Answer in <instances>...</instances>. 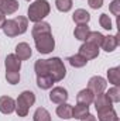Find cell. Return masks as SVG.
<instances>
[{
	"label": "cell",
	"mask_w": 120,
	"mask_h": 121,
	"mask_svg": "<svg viewBox=\"0 0 120 121\" xmlns=\"http://www.w3.org/2000/svg\"><path fill=\"white\" fill-rule=\"evenodd\" d=\"M51 11V6L47 0H35L28 6L27 10V18L32 23L42 21Z\"/></svg>",
	"instance_id": "cell-1"
},
{
	"label": "cell",
	"mask_w": 120,
	"mask_h": 121,
	"mask_svg": "<svg viewBox=\"0 0 120 121\" xmlns=\"http://www.w3.org/2000/svg\"><path fill=\"white\" fill-rule=\"evenodd\" d=\"M35 103V94L31 90H24L16 100V113L18 117H26L30 111V107Z\"/></svg>",
	"instance_id": "cell-2"
},
{
	"label": "cell",
	"mask_w": 120,
	"mask_h": 121,
	"mask_svg": "<svg viewBox=\"0 0 120 121\" xmlns=\"http://www.w3.org/2000/svg\"><path fill=\"white\" fill-rule=\"evenodd\" d=\"M47 62H48V75L54 79V82H61L66 76V68L62 59L58 56H54L47 59Z\"/></svg>",
	"instance_id": "cell-3"
},
{
	"label": "cell",
	"mask_w": 120,
	"mask_h": 121,
	"mask_svg": "<svg viewBox=\"0 0 120 121\" xmlns=\"http://www.w3.org/2000/svg\"><path fill=\"white\" fill-rule=\"evenodd\" d=\"M34 42H35V49L40 52V54H51L55 48V39L52 37V34H44V35H40L37 38H34Z\"/></svg>",
	"instance_id": "cell-4"
},
{
	"label": "cell",
	"mask_w": 120,
	"mask_h": 121,
	"mask_svg": "<svg viewBox=\"0 0 120 121\" xmlns=\"http://www.w3.org/2000/svg\"><path fill=\"white\" fill-rule=\"evenodd\" d=\"M93 104H95V108H96L97 113L113 108V103H112V100L107 97V94H106L105 91L95 94V97H93Z\"/></svg>",
	"instance_id": "cell-5"
},
{
	"label": "cell",
	"mask_w": 120,
	"mask_h": 121,
	"mask_svg": "<svg viewBox=\"0 0 120 121\" xmlns=\"http://www.w3.org/2000/svg\"><path fill=\"white\" fill-rule=\"evenodd\" d=\"M107 87V80L102 76H92L88 82V89H89L93 94L97 93H103Z\"/></svg>",
	"instance_id": "cell-6"
},
{
	"label": "cell",
	"mask_w": 120,
	"mask_h": 121,
	"mask_svg": "<svg viewBox=\"0 0 120 121\" xmlns=\"http://www.w3.org/2000/svg\"><path fill=\"white\" fill-rule=\"evenodd\" d=\"M79 55H82L85 59H95V58H97L99 56V47H96V45H93V44H90V42H83L81 47H79V52H78Z\"/></svg>",
	"instance_id": "cell-7"
},
{
	"label": "cell",
	"mask_w": 120,
	"mask_h": 121,
	"mask_svg": "<svg viewBox=\"0 0 120 121\" xmlns=\"http://www.w3.org/2000/svg\"><path fill=\"white\" fill-rule=\"evenodd\" d=\"M68 90L61 87V86H57V87H52V90L50 91V100L55 104H61V103H66L68 100Z\"/></svg>",
	"instance_id": "cell-8"
},
{
	"label": "cell",
	"mask_w": 120,
	"mask_h": 121,
	"mask_svg": "<svg viewBox=\"0 0 120 121\" xmlns=\"http://www.w3.org/2000/svg\"><path fill=\"white\" fill-rule=\"evenodd\" d=\"M16 110V100L10 96H1L0 97V113L3 114H11Z\"/></svg>",
	"instance_id": "cell-9"
},
{
	"label": "cell",
	"mask_w": 120,
	"mask_h": 121,
	"mask_svg": "<svg viewBox=\"0 0 120 121\" xmlns=\"http://www.w3.org/2000/svg\"><path fill=\"white\" fill-rule=\"evenodd\" d=\"M14 55L20 60H27V59H30L31 55H32V49H31V47L27 42H20V44L16 45Z\"/></svg>",
	"instance_id": "cell-10"
},
{
	"label": "cell",
	"mask_w": 120,
	"mask_h": 121,
	"mask_svg": "<svg viewBox=\"0 0 120 121\" xmlns=\"http://www.w3.org/2000/svg\"><path fill=\"white\" fill-rule=\"evenodd\" d=\"M6 72H20L21 69V60L18 59L14 54H9L4 60Z\"/></svg>",
	"instance_id": "cell-11"
},
{
	"label": "cell",
	"mask_w": 120,
	"mask_h": 121,
	"mask_svg": "<svg viewBox=\"0 0 120 121\" xmlns=\"http://www.w3.org/2000/svg\"><path fill=\"white\" fill-rule=\"evenodd\" d=\"M20 4L17 0H0V11L6 16L14 14L18 10Z\"/></svg>",
	"instance_id": "cell-12"
},
{
	"label": "cell",
	"mask_w": 120,
	"mask_h": 121,
	"mask_svg": "<svg viewBox=\"0 0 120 121\" xmlns=\"http://www.w3.org/2000/svg\"><path fill=\"white\" fill-rule=\"evenodd\" d=\"M100 47L106 52H113L119 47V37L117 35H106L103 38V42H102Z\"/></svg>",
	"instance_id": "cell-13"
},
{
	"label": "cell",
	"mask_w": 120,
	"mask_h": 121,
	"mask_svg": "<svg viewBox=\"0 0 120 121\" xmlns=\"http://www.w3.org/2000/svg\"><path fill=\"white\" fill-rule=\"evenodd\" d=\"M32 34V38H37L40 35H44V34H51V26L45 21H38V23H34V27L31 30Z\"/></svg>",
	"instance_id": "cell-14"
},
{
	"label": "cell",
	"mask_w": 120,
	"mask_h": 121,
	"mask_svg": "<svg viewBox=\"0 0 120 121\" xmlns=\"http://www.w3.org/2000/svg\"><path fill=\"white\" fill-rule=\"evenodd\" d=\"M1 30H3V32H4L7 37H10V38L18 35V28H17V24H16L14 18H11V20H6L4 24H3V27H1Z\"/></svg>",
	"instance_id": "cell-15"
},
{
	"label": "cell",
	"mask_w": 120,
	"mask_h": 121,
	"mask_svg": "<svg viewBox=\"0 0 120 121\" xmlns=\"http://www.w3.org/2000/svg\"><path fill=\"white\" fill-rule=\"evenodd\" d=\"M93 97H95V94L86 87V89H82V90L76 94V101H78L79 104H86V106H89V104L93 103Z\"/></svg>",
	"instance_id": "cell-16"
},
{
	"label": "cell",
	"mask_w": 120,
	"mask_h": 121,
	"mask_svg": "<svg viewBox=\"0 0 120 121\" xmlns=\"http://www.w3.org/2000/svg\"><path fill=\"white\" fill-rule=\"evenodd\" d=\"M89 113V106H86V104H76L75 107H72V118H75V120H82V118H85Z\"/></svg>",
	"instance_id": "cell-17"
},
{
	"label": "cell",
	"mask_w": 120,
	"mask_h": 121,
	"mask_svg": "<svg viewBox=\"0 0 120 121\" xmlns=\"http://www.w3.org/2000/svg\"><path fill=\"white\" fill-rule=\"evenodd\" d=\"M72 20L76 23V24H88L90 20V14L83 10V9H78L74 11V16H72Z\"/></svg>",
	"instance_id": "cell-18"
},
{
	"label": "cell",
	"mask_w": 120,
	"mask_h": 121,
	"mask_svg": "<svg viewBox=\"0 0 120 121\" xmlns=\"http://www.w3.org/2000/svg\"><path fill=\"white\" fill-rule=\"evenodd\" d=\"M57 116L62 120H69L72 118V106L68 103H61L57 107Z\"/></svg>",
	"instance_id": "cell-19"
},
{
	"label": "cell",
	"mask_w": 120,
	"mask_h": 121,
	"mask_svg": "<svg viewBox=\"0 0 120 121\" xmlns=\"http://www.w3.org/2000/svg\"><path fill=\"white\" fill-rule=\"evenodd\" d=\"M54 79L50 76V75H41V76H37V86L41 89V90H48V89H52L54 86Z\"/></svg>",
	"instance_id": "cell-20"
},
{
	"label": "cell",
	"mask_w": 120,
	"mask_h": 121,
	"mask_svg": "<svg viewBox=\"0 0 120 121\" xmlns=\"http://www.w3.org/2000/svg\"><path fill=\"white\" fill-rule=\"evenodd\" d=\"M90 32V28L88 27V24H78L76 27H75V31H74V35H75V38L76 39H79V41H86V38H88V35H89Z\"/></svg>",
	"instance_id": "cell-21"
},
{
	"label": "cell",
	"mask_w": 120,
	"mask_h": 121,
	"mask_svg": "<svg viewBox=\"0 0 120 121\" xmlns=\"http://www.w3.org/2000/svg\"><path fill=\"white\" fill-rule=\"evenodd\" d=\"M107 80L113 86H120V66L110 68L107 70Z\"/></svg>",
	"instance_id": "cell-22"
},
{
	"label": "cell",
	"mask_w": 120,
	"mask_h": 121,
	"mask_svg": "<svg viewBox=\"0 0 120 121\" xmlns=\"http://www.w3.org/2000/svg\"><path fill=\"white\" fill-rule=\"evenodd\" d=\"M66 60H68L69 65L74 66V68H83V66L88 63V59H85V58H83L82 55H79V54H75V55L68 56Z\"/></svg>",
	"instance_id": "cell-23"
},
{
	"label": "cell",
	"mask_w": 120,
	"mask_h": 121,
	"mask_svg": "<svg viewBox=\"0 0 120 121\" xmlns=\"http://www.w3.org/2000/svg\"><path fill=\"white\" fill-rule=\"evenodd\" d=\"M32 120L34 121H51V114H50V111H48L47 108L38 107V108L34 111Z\"/></svg>",
	"instance_id": "cell-24"
},
{
	"label": "cell",
	"mask_w": 120,
	"mask_h": 121,
	"mask_svg": "<svg viewBox=\"0 0 120 121\" xmlns=\"http://www.w3.org/2000/svg\"><path fill=\"white\" fill-rule=\"evenodd\" d=\"M34 70L37 76L41 75H48V62L47 59H37L34 63Z\"/></svg>",
	"instance_id": "cell-25"
},
{
	"label": "cell",
	"mask_w": 120,
	"mask_h": 121,
	"mask_svg": "<svg viewBox=\"0 0 120 121\" xmlns=\"http://www.w3.org/2000/svg\"><path fill=\"white\" fill-rule=\"evenodd\" d=\"M97 118H99V121H119L117 113L115 111V108L97 113Z\"/></svg>",
	"instance_id": "cell-26"
},
{
	"label": "cell",
	"mask_w": 120,
	"mask_h": 121,
	"mask_svg": "<svg viewBox=\"0 0 120 121\" xmlns=\"http://www.w3.org/2000/svg\"><path fill=\"white\" fill-rule=\"evenodd\" d=\"M103 38H105V35L102 32H99V31H90L88 38H86V42H90V44H93V45H96V47L100 48V45L103 42Z\"/></svg>",
	"instance_id": "cell-27"
},
{
	"label": "cell",
	"mask_w": 120,
	"mask_h": 121,
	"mask_svg": "<svg viewBox=\"0 0 120 121\" xmlns=\"http://www.w3.org/2000/svg\"><path fill=\"white\" fill-rule=\"evenodd\" d=\"M16 24H17V28H18V35L24 34L27 28H28V18L27 17H23V16H17L14 18Z\"/></svg>",
	"instance_id": "cell-28"
},
{
	"label": "cell",
	"mask_w": 120,
	"mask_h": 121,
	"mask_svg": "<svg viewBox=\"0 0 120 121\" xmlns=\"http://www.w3.org/2000/svg\"><path fill=\"white\" fill-rule=\"evenodd\" d=\"M55 7L61 13H68L72 9V0H55Z\"/></svg>",
	"instance_id": "cell-29"
},
{
	"label": "cell",
	"mask_w": 120,
	"mask_h": 121,
	"mask_svg": "<svg viewBox=\"0 0 120 121\" xmlns=\"http://www.w3.org/2000/svg\"><path fill=\"white\" fill-rule=\"evenodd\" d=\"M99 24H100V27H102V28H105V30H107V31H110L112 28H113L112 20H110V17H109L106 13L100 14V17H99Z\"/></svg>",
	"instance_id": "cell-30"
},
{
	"label": "cell",
	"mask_w": 120,
	"mask_h": 121,
	"mask_svg": "<svg viewBox=\"0 0 120 121\" xmlns=\"http://www.w3.org/2000/svg\"><path fill=\"white\" fill-rule=\"evenodd\" d=\"M106 94H107V97L112 100V103H119L120 101V87L119 86H113V87H110Z\"/></svg>",
	"instance_id": "cell-31"
},
{
	"label": "cell",
	"mask_w": 120,
	"mask_h": 121,
	"mask_svg": "<svg viewBox=\"0 0 120 121\" xmlns=\"http://www.w3.org/2000/svg\"><path fill=\"white\" fill-rule=\"evenodd\" d=\"M6 80L10 85H17L20 82V72H6Z\"/></svg>",
	"instance_id": "cell-32"
},
{
	"label": "cell",
	"mask_w": 120,
	"mask_h": 121,
	"mask_svg": "<svg viewBox=\"0 0 120 121\" xmlns=\"http://www.w3.org/2000/svg\"><path fill=\"white\" fill-rule=\"evenodd\" d=\"M109 10L113 16H119L120 14V0H113L109 4Z\"/></svg>",
	"instance_id": "cell-33"
},
{
	"label": "cell",
	"mask_w": 120,
	"mask_h": 121,
	"mask_svg": "<svg viewBox=\"0 0 120 121\" xmlns=\"http://www.w3.org/2000/svg\"><path fill=\"white\" fill-rule=\"evenodd\" d=\"M88 4H89L90 9L93 10H97L103 6V0H88Z\"/></svg>",
	"instance_id": "cell-34"
},
{
	"label": "cell",
	"mask_w": 120,
	"mask_h": 121,
	"mask_svg": "<svg viewBox=\"0 0 120 121\" xmlns=\"http://www.w3.org/2000/svg\"><path fill=\"white\" fill-rule=\"evenodd\" d=\"M4 21H6V14H3V13L0 11V30H1V27H3V24H4Z\"/></svg>",
	"instance_id": "cell-35"
},
{
	"label": "cell",
	"mask_w": 120,
	"mask_h": 121,
	"mask_svg": "<svg viewBox=\"0 0 120 121\" xmlns=\"http://www.w3.org/2000/svg\"><path fill=\"white\" fill-rule=\"evenodd\" d=\"M81 121H96V117H93L92 114H88L85 118H82Z\"/></svg>",
	"instance_id": "cell-36"
},
{
	"label": "cell",
	"mask_w": 120,
	"mask_h": 121,
	"mask_svg": "<svg viewBox=\"0 0 120 121\" xmlns=\"http://www.w3.org/2000/svg\"><path fill=\"white\" fill-rule=\"evenodd\" d=\"M27 1H30V0H27Z\"/></svg>",
	"instance_id": "cell-37"
}]
</instances>
